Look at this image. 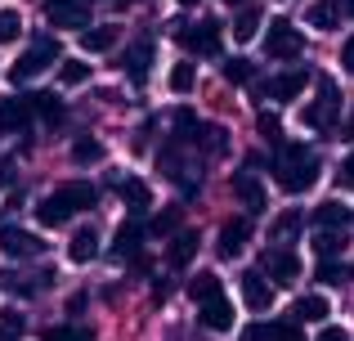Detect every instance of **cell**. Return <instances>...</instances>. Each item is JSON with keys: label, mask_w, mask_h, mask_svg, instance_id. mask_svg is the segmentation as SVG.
Segmentation results:
<instances>
[{"label": "cell", "mask_w": 354, "mask_h": 341, "mask_svg": "<svg viewBox=\"0 0 354 341\" xmlns=\"http://www.w3.org/2000/svg\"><path fill=\"white\" fill-rule=\"evenodd\" d=\"M260 265H265V279H274V283H296L301 279V256H296L292 247H269Z\"/></svg>", "instance_id": "6"}, {"label": "cell", "mask_w": 354, "mask_h": 341, "mask_svg": "<svg viewBox=\"0 0 354 341\" xmlns=\"http://www.w3.org/2000/svg\"><path fill=\"white\" fill-rule=\"evenodd\" d=\"M260 23H265V14H260L256 5H251V9H242V14H238V23H234V36H238V41H251V36L260 32Z\"/></svg>", "instance_id": "33"}, {"label": "cell", "mask_w": 354, "mask_h": 341, "mask_svg": "<svg viewBox=\"0 0 354 341\" xmlns=\"http://www.w3.org/2000/svg\"><path fill=\"white\" fill-rule=\"evenodd\" d=\"M305 23L319 27V32H332V27L341 23V5L337 0H314V5L305 9Z\"/></svg>", "instance_id": "19"}, {"label": "cell", "mask_w": 354, "mask_h": 341, "mask_svg": "<svg viewBox=\"0 0 354 341\" xmlns=\"http://www.w3.org/2000/svg\"><path fill=\"white\" fill-rule=\"evenodd\" d=\"M260 135H265L269 144L283 140V126H278V117H274V113H260Z\"/></svg>", "instance_id": "41"}, {"label": "cell", "mask_w": 354, "mask_h": 341, "mask_svg": "<svg viewBox=\"0 0 354 341\" xmlns=\"http://www.w3.org/2000/svg\"><path fill=\"white\" fill-rule=\"evenodd\" d=\"M193 81H198V72H193V63H175L171 68V90L175 95H189Z\"/></svg>", "instance_id": "35"}, {"label": "cell", "mask_w": 354, "mask_h": 341, "mask_svg": "<svg viewBox=\"0 0 354 341\" xmlns=\"http://www.w3.org/2000/svg\"><path fill=\"white\" fill-rule=\"evenodd\" d=\"M341 63H346V68L354 72V36H350V41H346V45H341Z\"/></svg>", "instance_id": "46"}, {"label": "cell", "mask_w": 354, "mask_h": 341, "mask_svg": "<svg viewBox=\"0 0 354 341\" xmlns=\"http://www.w3.org/2000/svg\"><path fill=\"white\" fill-rule=\"evenodd\" d=\"M9 180H14V162H9V158H0V189H5Z\"/></svg>", "instance_id": "47"}, {"label": "cell", "mask_w": 354, "mask_h": 341, "mask_svg": "<svg viewBox=\"0 0 354 341\" xmlns=\"http://www.w3.org/2000/svg\"><path fill=\"white\" fill-rule=\"evenodd\" d=\"M301 50H305V36L296 32L287 18H274L269 32H265V54H269V59H296Z\"/></svg>", "instance_id": "5"}, {"label": "cell", "mask_w": 354, "mask_h": 341, "mask_svg": "<svg viewBox=\"0 0 354 341\" xmlns=\"http://www.w3.org/2000/svg\"><path fill=\"white\" fill-rule=\"evenodd\" d=\"M296 229H301V211H296V207H287L283 216H274V225H269V238L278 243V238H292Z\"/></svg>", "instance_id": "32"}, {"label": "cell", "mask_w": 354, "mask_h": 341, "mask_svg": "<svg viewBox=\"0 0 354 341\" xmlns=\"http://www.w3.org/2000/svg\"><path fill=\"white\" fill-rule=\"evenodd\" d=\"M247 243H251V225L247 220H229V225L220 229V238H216V252L225 256V261H238Z\"/></svg>", "instance_id": "9"}, {"label": "cell", "mask_w": 354, "mask_h": 341, "mask_svg": "<svg viewBox=\"0 0 354 341\" xmlns=\"http://www.w3.org/2000/svg\"><path fill=\"white\" fill-rule=\"evenodd\" d=\"M117 5H130V0H117Z\"/></svg>", "instance_id": "52"}, {"label": "cell", "mask_w": 354, "mask_h": 341, "mask_svg": "<svg viewBox=\"0 0 354 341\" xmlns=\"http://www.w3.org/2000/svg\"><path fill=\"white\" fill-rule=\"evenodd\" d=\"M59 59V41H50V36H41V41H32L23 54H18V63L9 68V77L14 81H32V77H41L50 63Z\"/></svg>", "instance_id": "2"}, {"label": "cell", "mask_w": 354, "mask_h": 341, "mask_svg": "<svg viewBox=\"0 0 354 341\" xmlns=\"http://www.w3.org/2000/svg\"><path fill=\"white\" fill-rule=\"evenodd\" d=\"M32 117H36L32 113V95H27V99H0V135L23 131Z\"/></svg>", "instance_id": "12"}, {"label": "cell", "mask_w": 354, "mask_h": 341, "mask_svg": "<svg viewBox=\"0 0 354 341\" xmlns=\"http://www.w3.org/2000/svg\"><path fill=\"white\" fill-rule=\"evenodd\" d=\"M234 193H238V202L251 211V216H260V211L269 207V198H265V184L256 180V171H238V175H234Z\"/></svg>", "instance_id": "8"}, {"label": "cell", "mask_w": 354, "mask_h": 341, "mask_svg": "<svg viewBox=\"0 0 354 341\" xmlns=\"http://www.w3.org/2000/svg\"><path fill=\"white\" fill-rule=\"evenodd\" d=\"M346 14H354V0H346Z\"/></svg>", "instance_id": "50"}, {"label": "cell", "mask_w": 354, "mask_h": 341, "mask_svg": "<svg viewBox=\"0 0 354 341\" xmlns=\"http://www.w3.org/2000/svg\"><path fill=\"white\" fill-rule=\"evenodd\" d=\"M45 341H95V333L90 328H50Z\"/></svg>", "instance_id": "39"}, {"label": "cell", "mask_w": 354, "mask_h": 341, "mask_svg": "<svg viewBox=\"0 0 354 341\" xmlns=\"http://www.w3.org/2000/svg\"><path fill=\"white\" fill-rule=\"evenodd\" d=\"M305 90V72H283V77H274L265 86V95L269 99H296Z\"/></svg>", "instance_id": "25"}, {"label": "cell", "mask_w": 354, "mask_h": 341, "mask_svg": "<svg viewBox=\"0 0 354 341\" xmlns=\"http://www.w3.org/2000/svg\"><path fill=\"white\" fill-rule=\"evenodd\" d=\"M41 247L45 243L36 234H27V229H14V225L0 229V252H5V256H36Z\"/></svg>", "instance_id": "11"}, {"label": "cell", "mask_w": 354, "mask_h": 341, "mask_svg": "<svg viewBox=\"0 0 354 341\" xmlns=\"http://www.w3.org/2000/svg\"><path fill=\"white\" fill-rule=\"evenodd\" d=\"M319 341H350V337H346V328H323Z\"/></svg>", "instance_id": "45"}, {"label": "cell", "mask_w": 354, "mask_h": 341, "mask_svg": "<svg viewBox=\"0 0 354 341\" xmlns=\"http://www.w3.org/2000/svg\"><path fill=\"white\" fill-rule=\"evenodd\" d=\"M225 77L234 81V86H247V81L256 77V68H251L247 59H229V63H225Z\"/></svg>", "instance_id": "38"}, {"label": "cell", "mask_w": 354, "mask_h": 341, "mask_svg": "<svg viewBox=\"0 0 354 341\" xmlns=\"http://www.w3.org/2000/svg\"><path fill=\"white\" fill-rule=\"evenodd\" d=\"M45 18L54 27H90V0H45Z\"/></svg>", "instance_id": "7"}, {"label": "cell", "mask_w": 354, "mask_h": 341, "mask_svg": "<svg viewBox=\"0 0 354 341\" xmlns=\"http://www.w3.org/2000/svg\"><path fill=\"white\" fill-rule=\"evenodd\" d=\"M113 41H117V27H90V32H81V45H86L90 54H104Z\"/></svg>", "instance_id": "31"}, {"label": "cell", "mask_w": 354, "mask_h": 341, "mask_svg": "<svg viewBox=\"0 0 354 341\" xmlns=\"http://www.w3.org/2000/svg\"><path fill=\"white\" fill-rule=\"evenodd\" d=\"M175 225H180V207H166L148 220V234L153 238H175Z\"/></svg>", "instance_id": "30"}, {"label": "cell", "mask_w": 354, "mask_h": 341, "mask_svg": "<svg viewBox=\"0 0 354 341\" xmlns=\"http://www.w3.org/2000/svg\"><path fill=\"white\" fill-rule=\"evenodd\" d=\"M189 297L198 301V306H207V301L225 297V283H220L216 274H193V279H189Z\"/></svg>", "instance_id": "22"}, {"label": "cell", "mask_w": 354, "mask_h": 341, "mask_svg": "<svg viewBox=\"0 0 354 341\" xmlns=\"http://www.w3.org/2000/svg\"><path fill=\"white\" fill-rule=\"evenodd\" d=\"M242 341H274V324H251V328H242Z\"/></svg>", "instance_id": "43"}, {"label": "cell", "mask_w": 354, "mask_h": 341, "mask_svg": "<svg viewBox=\"0 0 354 341\" xmlns=\"http://www.w3.org/2000/svg\"><path fill=\"white\" fill-rule=\"evenodd\" d=\"M198 324L207 328V333H229V328H234V306H229V297H216V301H207V306H198Z\"/></svg>", "instance_id": "10"}, {"label": "cell", "mask_w": 354, "mask_h": 341, "mask_svg": "<svg viewBox=\"0 0 354 341\" xmlns=\"http://www.w3.org/2000/svg\"><path fill=\"white\" fill-rule=\"evenodd\" d=\"M198 247H202V234H193V229L175 234V238H171V247H166V265H171V270H184V265L198 256Z\"/></svg>", "instance_id": "13"}, {"label": "cell", "mask_w": 354, "mask_h": 341, "mask_svg": "<svg viewBox=\"0 0 354 341\" xmlns=\"http://www.w3.org/2000/svg\"><path fill=\"white\" fill-rule=\"evenodd\" d=\"M225 5H242V0H225Z\"/></svg>", "instance_id": "51"}, {"label": "cell", "mask_w": 354, "mask_h": 341, "mask_svg": "<svg viewBox=\"0 0 354 341\" xmlns=\"http://www.w3.org/2000/svg\"><path fill=\"white\" fill-rule=\"evenodd\" d=\"M274 341H305V333H301V324H274Z\"/></svg>", "instance_id": "42"}, {"label": "cell", "mask_w": 354, "mask_h": 341, "mask_svg": "<svg viewBox=\"0 0 354 341\" xmlns=\"http://www.w3.org/2000/svg\"><path fill=\"white\" fill-rule=\"evenodd\" d=\"M341 140H354V113H350V122H346V135Z\"/></svg>", "instance_id": "48"}, {"label": "cell", "mask_w": 354, "mask_h": 341, "mask_svg": "<svg viewBox=\"0 0 354 341\" xmlns=\"http://www.w3.org/2000/svg\"><path fill=\"white\" fill-rule=\"evenodd\" d=\"M121 198H126L130 211H148L153 207V193H148L144 180H121Z\"/></svg>", "instance_id": "28"}, {"label": "cell", "mask_w": 354, "mask_h": 341, "mask_svg": "<svg viewBox=\"0 0 354 341\" xmlns=\"http://www.w3.org/2000/svg\"><path fill=\"white\" fill-rule=\"evenodd\" d=\"M32 113L41 117L45 126H63V99L54 95V90H41V95H32Z\"/></svg>", "instance_id": "21"}, {"label": "cell", "mask_w": 354, "mask_h": 341, "mask_svg": "<svg viewBox=\"0 0 354 341\" xmlns=\"http://www.w3.org/2000/svg\"><path fill=\"white\" fill-rule=\"evenodd\" d=\"M59 198L68 202L72 211H90L99 202V193H95V184H86V180H72V184H63L59 189Z\"/></svg>", "instance_id": "20"}, {"label": "cell", "mask_w": 354, "mask_h": 341, "mask_svg": "<svg viewBox=\"0 0 354 341\" xmlns=\"http://www.w3.org/2000/svg\"><path fill=\"white\" fill-rule=\"evenodd\" d=\"M337 180H341V189H354V149L346 153V162L337 167Z\"/></svg>", "instance_id": "44"}, {"label": "cell", "mask_w": 354, "mask_h": 341, "mask_svg": "<svg viewBox=\"0 0 354 341\" xmlns=\"http://www.w3.org/2000/svg\"><path fill=\"white\" fill-rule=\"evenodd\" d=\"M341 247H346V229H319V234H314V252H319V261H332Z\"/></svg>", "instance_id": "27"}, {"label": "cell", "mask_w": 354, "mask_h": 341, "mask_svg": "<svg viewBox=\"0 0 354 341\" xmlns=\"http://www.w3.org/2000/svg\"><path fill=\"white\" fill-rule=\"evenodd\" d=\"M346 220H350V211L341 207V202H323V207L314 211V225L319 229H346Z\"/></svg>", "instance_id": "29"}, {"label": "cell", "mask_w": 354, "mask_h": 341, "mask_svg": "<svg viewBox=\"0 0 354 341\" xmlns=\"http://www.w3.org/2000/svg\"><path fill=\"white\" fill-rule=\"evenodd\" d=\"M27 333V319L18 310H0V341H18Z\"/></svg>", "instance_id": "34"}, {"label": "cell", "mask_w": 354, "mask_h": 341, "mask_svg": "<svg viewBox=\"0 0 354 341\" xmlns=\"http://www.w3.org/2000/svg\"><path fill=\"white\" fill-rule=\"evenodd\" d=\"M189 140L198 144L202 153H225V149H229V131H225V126H198Z\"/></svg>", "instance_id": "24"}, {"label": "cell", "mask_w": 354, "mask_h": 341, "mask_svg": "<svg viewBox=\"0 0 354 341\" xmlns=\"http://www.w3.org/2000/svg\"><path fill=\"white\" fill-rule=\"evenodd\" d=\"M18 32H23V18H18L14 9H0V45L18 41Z\"/></svg>", "instance_id": "36"}, {"label": "cell", "mask_w": 354, "mask_h": 341, "mask_svg": "<svg viewBox=\"0 0 354 341\" xmlns=\"http://www.w3.org/2000/svg\"><path fill=\"white\" fill-rule=\"evenodd\" d=\"M68 216H72V207L59 198V193H54V198H45L41 207H36V220H41L45 229H59V225H68Z\"/></svg>", "instance_id": "23"}, {"label": "cell", "mask_w": 354, "mask_h": 341, "mask_svg": "<svg viewBox=\"0 0 354 341\" xmlns=\"http://www.w3.org/2000/svg\"><path fill=\"white\" fill-rule=\"evenodd\" d=\"M72 162H77V167H95V162H104V144H99L95 135L72 140Z\"/></svg>", "instance_id": "26"}, {"label": "cell", "mask_w": 354, "mask_h": 341, "mask_svg": "<svg viewBox=\"0 0 354 341\" xmlns=\"http://www.w3.org/2000/svg\"><path fill=\"white\" fill-rule=\"evenodd\" d=\"M180 5H184V9H193V5H198V0H180Z\"/></svg>", "instance_id": "49"}, {"label": "cell", "mask_w": 354, "mask_h": 341, "mask_svg": "<svg viewBox=\"0 0 354 341\" xmlns=\"http://www.w3.org/2000/svg\"><path fill=\"white\" fill-rule=\"evenodd\" d=\"M148 68H153V45H148V41L130 45V54H126V77L135 81V86H144V81H148Z\"/></svg>", "instance_id": "18"}, {"label": "cell", "mask_w": 354, "mask_h": 341, "mask_svg": "<svg viewBox=\"0 0 354 341\" xmlns=\"http://www.w3.org/2000/svg\"><path fill=\"white\" fill-rule=\"evenodd\" d=\"M242 301L251 310H269L274 306V288H269L265 274H242Z\"/></svg>", "instance_id": "15"}, {"label": "cell", "mask_w": 354, "mask_h": 341, "mask_svg": "<svg viewBox=\"0 0 354 341\" xmlns=\"http://www.w3.org/2000/svg\"><path fill=\"white\" fill-rule=\"evenodd\" d=\"M95 256H99V234H95V229H77L72 243H68V261L72 265H90Z\"/></svg>", "instance_id": "17"}, {"label": "cell", "mask_w": 354, "mask_h": 341, "mask_svg": "<svg viewBox=\"0 0 354 341\" xmlns=\"http://www.w3.org/2000/svg\"><path fill=\"white\" fill-rule=\"evenodd\" d=\"M337 113H341V90H337V81H332V77H319V99L305 108V126L328 131V126L337 122Z\"/></svg>", "instance_id": "4"}, {"label": "cell", "mask_w": 354, "mask_h": 341, "mask_svg": "<svg viewBox=\"0 0 354 341\" xmlns=\"http://www.w3.org/2000/svg\"><path fill=\"white\" fill-rule=\"evenodd\" d=\"M144 234H148V225H144V220H126V225L117 229L113 256H117V261H130V256L139 252V243H144Z\"/></svg>", "instance_id": "14"}, {"label": "cell", "mask_w": 354, "mask_h": 341, "mask_svg": "<svg viewBox=\"0 0 354 341\" xmlns=\"http://www.w3.org/2000/svg\"><path fill=\"white\" fill-rule=\"evenodd\" d=\"M171 36L184 45V50H193V54H220L216 23H184V18H175V23H171Z\"/></svg>", "instance_id": "3"}, {"label": "cell", "mask_w": 354, "mask_h": 341, "mask_svg": "<svg viewBox=\"0 0 354 341\" xmlns=\"http://www.w3.org/2000/svg\"><path fill=\"white\" fill-rule=\"evenodd\" d=\"M292 315H296V324H323V319L332 315V306H328L323 292H310V297H301L292 306Z\"/></svg>", "instance_id": "16"}, {"label": "cell", "mask_w": 354, "mask_h": 341, "mask_svg": "<svg viewBox=\"0 0 354 341\" xmlns=\"http://www.w3.org/2000/svg\"><path fill=\"white\" fill-rule=\"evenodd\" d=\"M319 283H328V288H337V283H346V270H341L337 261H319V274H314Z\"/></svg>", "instance_id": "40"}, {"label": "cell", "mask_w": 354, "mask_h": 341, "mask_svg": "<svg viewBox=\"0 0 354 341\" xmlns=\"http://www.w3.org/2000/svg\"><path fill=\"white\" fill-rule=\"evenodd\" d=\"M59 77H63V86H86V81H90V63L72 59V63H63V68H59Z\"/></svg>", "instance_id": "37"}, {"label": "cell", "mask_w": 354, "mask_h": 341, "mask_svg": "<svg viewBox=\"0 0 354 341\" xmlns=\"http://www.w3.org/2000/svg\"><path fill=\"white\" fill-rule=\"evenodd\" d=\"M274 180L283 184L287 193L314 189V180H319V158H314V149H305V144H283V149L274 153Z\"/></svg>", "instance_id": "1"}]
</instances>
